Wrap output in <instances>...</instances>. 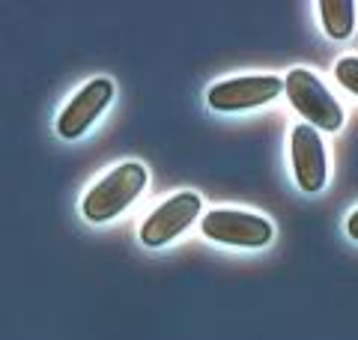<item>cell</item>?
Returning a JSON list of instances; mask_svg holds the SVG:
<instances>
[{
    "label": "cell",
    "mask_w": 358,
    "mask_h": 340,
    "mask_svg": "<svg viewBox=\"0 0 358 340\" xmlns=\"http://www.w3.org/2000/svg\"><path fill=\"white\" fill-rule=\"evenodd\" d=\"M284 93V78L278 75H236L215 81L206 90V105L218 113H245L275 101Z\"/></svg>",
    "instance_id": "277c9868"
},
{
    "label": "cell",
    "mask_w": 358,
    "mask_h": 340,
    "mask_svg": "<svg viewBox=\"0 0 358 340\" xmlns=\"http://www.w3.org/2000/svg\"><path fill=\"white\" fill-rule=\"evenodd\" d=\"M289 164L293 179L305 194H317L329 183V153L322 134L310 129L308 122H296L289 132Z\"/></svg>",
    "instance_id": "52a82bcc"
},
{
    "label": "cell",
    "mask_w": 358,
    "mask_h": 340,
    "mask_svg": "<svg viewBox=\"0 0 358 340\" xmlns=\"http://www.w3.org/2000/svg\"><path fill=\"white\" fill-rule=\"evenodd\" d=\"M200 212H203V200L197 191H176L173 197L159 203L147 218L141 221V245L143 248H164L167 242L179 239L188 227H192Z\"/></svg>",
    "instance_id": "5b68a950"
},
{
    "label": "cell",
    "mask_w": 358,
    "mask_h": 340,
    "mask_svg": "<svg viewBox=\"0 0 358 340\" xmlns=\"http://www.w3.org/2000/svg\"><path fill=\"white\" fill-rule=\"evenodd\" d=\"M284 93L293 111L317 132H341L343 126V105L334 99L331 90L322 84V78L310 69H289L284 78Z\"/></svg>",
    "instance_id": "7a4b0ae2"
},
{
    "label": "cell",
    "mask_w": 358,
    "mask_h": 340,
    "mask_svg": "<svg viewBox=\"0 0 358 340\" xmlns=\"http://www.w3.org/2000/svg\"><path fill=\"white\" fill-rule=\"evenodd\" d=\"M346 236H350L352 242H358V209H352L350 218H346Z\"/></svg>",
    "instance_id": "30bf717a"
},
{
    "label": "cell",
    "mask_w": 358,
    "mask_h": 340,
    "mask_svg": "<svg viewBox=\"0 0 358 340\" xmlns=\"http://www.w3.org/2000/svg\"><path fill=\"white\" fill-rule=\"evenodd\" d=\"M200 233L215 245L227 248H266L275 239V227L263 215L245 212V209H209L200 215Z\"/></svg>",
    "instance_id": "3957f363"
},
{
    "label": "cell",
    "mask_w": 358,
    "mask_h": 340,
    "mask_svg": "<svg viewBox=\"0 0 358 340\" xmlns=\"http://www.w3.org/2000/svg\"><path fill=\"white\" fill-rule=\"evenodd\" d=\"M320 24L329 39H350L358 24L355 0H320Z\"/></svg>",
    "instance_id": "ba28073f"
},
{
    "label": "cell",
    "mask_w": 358,
    "mask_h": 340,
    "mask_svg": "<svg viewBox=\"0 0 358 340\" xmlns=\"http://www.w3.org/2000/svg\"><path fill=\"white\" fill-rule=\"evenodd\" d=\"M150 173L141 162H122L102 173L87 188L81 200V215L90 224H108L120 218L143 191H147Z\"/></svg>",
    "instance_id": "6da1fadb"
},
{
    "label": "cell",
    "mask_w": 358,
    "mask_h": 340,
    "mask_svg": "<svg viewBox=\"0 0 358 340\" xmlns=\"http://www.w3.org/2000/svg\"><path fill=\"white\" fill-rule=\"evenodd\" d=\"M114 93H117V87L110 78H93V81H87L57 113V122H54L57 134L63 141L84 138L96 126V120L108 111L110 101H114Z\"/></svg>",
    "instance_id": "8992f818"
},
{
    "label": "cell",
    "mask_w": 358,
    "mask_h": 340,
    "mask_svg": "<svg viewBox=\"0 0 358 340\" xmlns=\"http://www.w3.org/2000/svg\"><path fill=\"white\" fill-rule=\"evenodd\" d=\"M334 81H338L350 96L358 99V54H346L334 63Z\"/></svg>",
    "instance_id": "9c48e42d"
}]
</instances>
